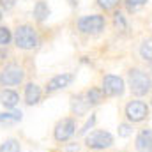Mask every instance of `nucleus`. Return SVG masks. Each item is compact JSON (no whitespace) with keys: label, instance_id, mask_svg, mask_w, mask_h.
<instances>
[{"label":"nucleus","instance_id":"1","mask_svg":"<svg viewBox=\"0 0 152 152\" xmlns=\"http://www.w3.org/2000/svg\"><path fill=\"white\" fill-rule=\"evenodd\" d=\"M127 85L133 96L143 97L152 90V76L143 69L133 67L127 71Z\"/></svg>","mask_w":152,"mask_h":152},{"label":"nucleus","instance_id":"2","mask_svg":"<svg viewBox=\"0 0 152 152\" xmlns=\"http://www.w3.org/2000/svg\"><path fill=\"white\" fill-rule=\"evenodd\" d=\"M12 41H14V44H16L20 50H25V51L37 48L39 42H41L37 30H36L32 25H27V23L16 27V30H14V34H12Z\"/></svg>","mask_w":152,"mask_h":152},{"label":"nucleus","instance_id":"3","mask_svg":"<svg viewBox=\"0 0 152 152\" xmlns=\"http://www.w3.org/2000/svg\"><path fill=\"white\" fill-rule=\"evenodd\" d=\"M76 28L83 36H99L106 28V20L103 14H85L76 21Z\"/></svg>","mask_w":152,"mask_h":152},{"label":"nucleus","instance_id":"4","mask_svg":"<svg viewBox=\"0 0 152 152\" xmlns=\"http://www.w3.org/2000/svg\"><path fill=\"white\" fill-rule=\"evenodd\" d=\"M83 143L92 151H104V149H110L113 145L115 138L112 133H108L104 129H94V131L85 134Z\"/></svg>","mask_w":152,"mask_h":152},{"label":"nucleus","instance_id":"5","mask_svg":"<svg viewBox=\"0 0 152 152\" xmlns=\"http://www.w3.org/2000/svg\"><path fill=\"white\" fill-rule=\"evenodd\" d=\"M151 113V108L145 101H140V99H134V101H129L124 108V115L127 118V122L131 124H138V122H143Z\"/></svg>","mask_w":152,"mask_h":152},{"label":"nucleus","instance_id":"6","mask_svg":"<svg viewBox=\"0 0 152 152\" xmlns=\"http://www.w3.org/2000/svg\"><path fill=\"white\" fill-rule=\"evenodd\" d=\"M75 134H76V120L73 117L60 118V120L55 124V127H53V138H55V142H58V143L69 142Z\"/></svg>","mask_w":152,"mask_h":152},{"label":"nucleus","instance_id":"7","mask_svg":"<svg viewBox=\"0 0 152 152\" xmlns=\"http://www.w3.org/2000/svg\"><path fill=\"white\" fill-rule=\"evenodd\" d=\"M23 80H25V71L16 64H9L0 71V85L2 87H7V88L16 87L20 83H23Z\"/></svg>","mask_w":152,"mask_h":152},{"label":"nucleus","instance_id":"8","mask_svg":"<svg viewBox=\"0 0 152 152\" xmlns=\"http://www.w3.org/2000/svg\"><path fill=\"white\" fill-rule=\"evenodd\" d=\"M101 88H103L104 96H108V97H120L126 92V81L117 75H104Z\"/></svg>","mask_w":152,"mask_h":152},{"label":"nucleus","instance_id":"9","mask_svg":"<svg viewBox=\"0 0 152 152\" xmlns=\"http://www.w3.org/2000/svg\"><path fill=\"white\" fill-rule=\"evenodd\" d=\"M75 73H60V75H55L48 83H46V94H55L62 88H67L73 81H75Z\"/></svg>","mask_w":152,"mask_h":152},{"label":"nucleus","instance_id":"10","mask_svg":"<svg viewBox=\"0 0 152 152\" xmlns=\"http://www.w3.org/2000/svg\"><path fill=\"white\" fill-rule=\"evenodd\" d=\"M23 99H25V104H27V106H36V104H39L41 99H42V88L39 87L37 83L28 81V83L25 85Z\"/></svg>","mask_w":152,"mask_h":152},{"label":"nucleus","instance_id":"11","mask_svg":"<svg viewBox=\"0 0 152 152\" xmlns=\"http://www.w3.org/2000/svg\"><path fill=\"white\" fill-rule=\"evenodd\" d=\"M20 103V94L12 88H7V87H2L0 88V104L5 108V110H14Z\"/></svg>","mask_w":152,"mask_h":152},{"label":"nucleus","instance_id":"12","mask_svg":"<svg viewBox=\"0 0 152 152\" xmlns=\"http://www.w3.org/2000/svg\"><path fill=\"white\" fill-rule=\"evenodd\" d=\"M69 106H71L73 115H76V117H83V115H87V112L90 110V104L87 103L85 94H73L71 96V101H69Z\"/></svg>","mask_w":152,"mask_h":152},{"label":"nucleus","instance_id":"13","mask_svg":"<svg viewBox=\"0 0 152 152\" xmlns=\"http://www.w3.org/2000/svg\"><path fill=\"white\" fill-rule=\"evenodd\" d=\"M134 147L138 152H151L152 151V129L145 127L136 134L134 140Z\"/></svg>","mask_w":152,"mask_h":152},{"label":"nucleus","instance_id":"14","mask_svg":"<svg viewBox=\"0 0 152 152\" xmlns=\"http://www.w3.org/2000/svg\"><path fill=\"white\" fill-rule=\"evenodd\" d=\"M50 14H51V9H50V5H48L46 0H37V2L34 4V7H32V16H34V20H36L37 23H44V21L50 18Z\"/></svg>","mask_w":152,"mask_h":152},{"label":"nucleus","instance_id":"15","mask_svg":"<svg viewBox=\"0 0 152 152\" xmlns=\"http://www.w3.org/2000/svg\"><path fill=\"white\" fill-rule=\"evenodd\" d=\"M85 97H87V103L90 106H97L104 101V92L101 87H90L87 92H85Z\"/></svg>","mask_w":152,"mask_h":152},{"label":"nucleus","instance_id":"16","mask_svg":"<svg viewBox=\"0 0 152 152\" xmlns=\"http://www.w3.org/2000/svg\"><path fill=\"white\" fill-rule=\"evenodd\" d=\"M113 27L115 30L118 32V34H127L129 32V21H127V16L124 14V12H120V11H115L113 12Z\"/></svg>","mask_w":152,"mask_h":152},{"label":"nucleus","instance_id":"17","mask_svg":"<svg viewBox=\"0 0 152 152\" xmlns=\"http://www.w3.org/2000/svg\"><path fill=\"white\" fill-rule=\"evenodd\" d=\"M23 118V113L20 110H9V112H0V124H16Z\"/></svg>","mask_w":152,"mask_h":152},{"label":"nucleus","instance_id":"18","mask_svg":"<svg viewBox=\"0 0 152 152\" xmlns=\"http://www.w3.org/2000/svg\"><path fill=\"white\" fill-rule=\"evenodd\" d=\"M140 57L149 64V62H152V37H147L142 41V44H140Z\"/></svg>","mask_w":152,"mask_h":152},{"label":"nucleus","instance_id":"19","mask_svg":"<svg viewBox=\"0 0 152 152\" xmlns=\"http://www.w3.org/2000/svg\"><path fill=\"white\" fill-rule=\"evenodd\" d=\"M0 152H21V143L16 138H7L0 143Z\"/></svg>","mask_w":152,"mask_h":152},{"label":"nucleus","instance_id":"20","mask_svg":"<svg viewBox=\"0 0 152 152\" xmlns=\"http://www.w3.org/2000/svg\"><path fill=\"white\" fill-rule=\"evenodd\" d=\"M122 4H124L126 11H127L129 14H134V12H138L140 9H143V7L149 4V0H124Z\"/></svg>","mask_w":152,"mask_h":152},{"label":"nucleus","instance_id":"21","mask_svg":"<svg viewBox=\"0 0 152 152\" xmlns=\"http://www.w3.org/2000/svg\"><path fill=\"white\" fill-rule=\"evenodd\" d=\"M96 4H97V7L103 9L104 12H110V11H115V9L122 4V0H96Z\"/></svg>","mask_w":152,"mask_h":152},{"label":"nucleus","instance_id":"22","mask_svg":"<svg viewBox=\"0 0 152 152\" xmlns=\"http://www.w3.org/2000/svg\"><path fill=\"white\" fill-rule=\"evenodd\" d=\"M11 42H12V32H11V28L0 25V48H7Z\"/></svg>","mask_w":152,"mask_h":152},{"label":"nucleus","instance_id":"23","mask_svg":"<svg viewBox=\"0 0 152 152\" xmlns=\"http://www.w3.org/2000/svg\"><path fill=\"white\" fill-rule=\"evenodd\" d=\"M96 122H97V117H96V113H90V117L87 118V122L81 126V129L78 131V134L80 136H85L90 129H94V126H96Z\"/></svg>","mask_w":152,"mask_h":152},{"label":"nucleus","instance_id":"24","mask_svg":"<svg viewBox=\"0 0 152 152\" xmlns=\"http://www.w3.org/2000/svg\"><path fill=\"white\" fill-rule=\"evenodd\" d=\"M117 134H118L120 138H129V136L133 134V124H131V122H122V124H118Z\"/></svg>","mask_w":152,"mask_h":152},{"label":"nucleus","instance_id":"25","mask_svg":"<svg viewBox=\"0 0 152 152\" xmlns=\"http://www.w3.org/2000/svg\"><path fill=\"white\" fill-rule=\"evenodd\" d=\"M16 2H18V0H0V9H2V12H7V11L14 9V7H16Z\"/></svg>","mask_w":152,"mask_h":152},{"label":"nucleus","instance_id":"26","mask_svg":"<svg viewBox=\"0 0 152 152\" xmlns=\"http://www.w3.org/2000/svg\"><path fill=\"white\" fill-rule=\"evenodd\" d=\"M7 57V50L4 48V50H0V58H5Z\"/></svg>","mask_w":152,"mask_h":152},{"label":"nucleus","instance_id":"27","mask_svg":"<svg viewBox=\"0 0 152 152\" xmlns=\"http://www.w3.org/2000/svg\"><path fill=\"white\" fill-rule=\"evenodd\" d=\"M2 18H4V12H2V9H0V21H2Z\"/></svg>","mask_w":152,"mask_h":152},{"label":"nucleus","instance_id":"28","mask_svg":"<svg viewBox=\"0 0 152 152\" xmlns=\"http://www.w3.org/2000/svg\"><path fill=\"white\" fill-rule=\"evenodd\" d=\"M149 69H151V73H152V62H149Z\"/></svg>","mask_w":152,"mask_h":152},{"label":"nucleus","instance_id":"29","mask_svg":"<svg viewBox=\"0 0 152 152\" xmlns=\"http://www.w3.org/2000/svg\"><path fill=\"white\" fill-rule=\"evenodd\" d=\"M151 106H152V99H151Z\"/></svg>","mask_w":152,"mask_h":152},{"label":"nucleus","instance_id":"30","mask_svg":"<svg viewBox=\"0 0 152 152\" xmlns=\"http://www.w3.org/2000/svg\"><path fill=\"white\" fill-rule=\"evenodd\" d=\"M151 152H152V151H151Z\"/></svg>","mask_w":152,"mask_h":152}]
</instances>
